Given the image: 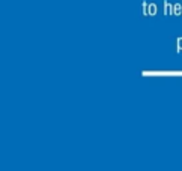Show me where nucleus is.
Instances as JSON below:
<instances>
[{"label": "nucleus", "instance_id": "1", "mask_svg": "<svg viewBox=\"0 0 182 171\" xmlns=\"http://www.w3.org/2000/svg\"><path fill=\"white\" fill-rule=\"evenodd\" d=\"M164 15H173V3L164 2Z\"/></svg>", "mask_w": 182, "mask_h": 171}, {"label": "nucleus", "instance_id": "2", "mask_svg": "<svg viewBox=\"0 0 182 171\" xmlns=\"http://www.w3.org/2000/svg\"><path fill=\"white\" fill-rule=\"evenodd\" d=\"M173 15L175 17L182 15V2L181 3H173Z\"/></svg>", "mask_w": 182, "mask_h": 171}, {"label": "nucleus", "instance_id": "3", "mask_svg": "<svg viewBox=\"0 0 182 171\" xmlns=\"http://www.w3.org/2000/svg\"><path fill=\"white\" fill-rule=\"evenodd\" d=\"M158 12V8L155 3H149V15H157Z\"/></svg>", "mask_w": 182, "mask_h": 171}, {"label": "nucleus", "instance_id": "4", "mask_svg": "<svg viewBox=\"0 0 182 171\" xmlns=\"http://www.w3.org/2000/svg\"><path fill=\"white\" fill-rule=\"evenodd\" d=\"M142 12H143V15H149V3L143 2V5H142Z\"/></svg>", "mask_w": 182, "mask_h": 171}, {"label": "nucleus", "instance_id": "5", "mask_svg": "<svg viewBox=\"0 0 182 171\" xmlns=\"http://www.w3.org/2000/svg\"><path fill=\"white\" fill-rule=\"evenodd\" d=\"M176 51H182V38H178V41H176Z\"/></svg>", "mask_w": 182, "mask_h": 171}]
</instances>
